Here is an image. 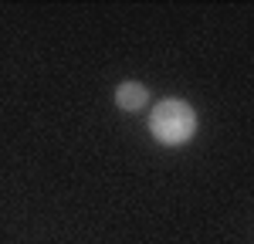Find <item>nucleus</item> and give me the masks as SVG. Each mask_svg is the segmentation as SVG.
Here are the masks:
<instances>
[{"instance_id":"nucleus-1","label":"nucleus","mask_w":254,"mask_h":244,"mask_svg":"<svg viewBox=\"0 0 254 244\" xmlns=\"http://www.w3.org/2000/svg\"><path fill=\"white\" fill-rule=\"evenodd\" d=\"M196 125H200L196 109L183 99H163L149 112V132H153V139L170 146V149L187 146L196 136Z\"/></svg>"},{"instance_id":"nucleus-2","label":"nucleus","mask_w":254,"mask_h":244,"mask_svg":"<svg viewBox=\"0 0 254 244\" xmlns=\"http://www.w3.org/2000/svg\"><path fill=\"white\" fill-rule=\"evenodd\" d=\"M149 102V88L142 81H119L116 85V105L122 112H142Z\"/></svg>"}]
</instances>
